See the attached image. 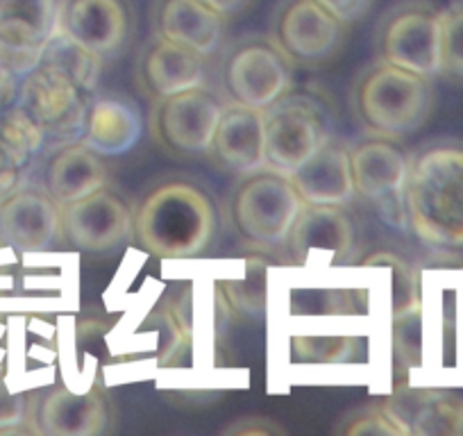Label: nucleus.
I'll return each mask as SVG.
<instances>
[{
	"label": "nucleus",
	"mask_w": 463,
	"mask_h": 436,
	"mask_svg": "<svg viewBox=\"0 0 463 436\" xmlns=\"http://www.w3.org/2000/svg\"><path fill=\"white\" fill-rule=\"evenodd\" d=\"M407 223L434 248H463V144L436 141L409 159Z\"/></svg>",
	"instance_id": "obj_1"
},
{
	"label": "nucleus",
	"mask_w": 463,
	"mask_h": 436,
	"mask_svg": "<svg viewBox=\"0 0 463 436\" xmlns=\"http://www.w3.org/2000/svg\"><path fill=\"white\" fill-rule=\"evenodd\" d=\"M218 216L212 198L189 182H166L146 195L135 216L139 246L159 260H191L212 246Z\"/></svg>",
	"instance_id": "obj_2"
},
{
	"label": "nucleus",
	"mask_w": 463,
	"mask_h": 436,
	"mask_svg": "<svg viewBox=\"0 0 463 436\" xmlns=\"http://www.w3.org/2000/svg\"><path fill=\"white\" fill-rule=\"evenodd\" d=\"M434 98L431 78L377 60L357 75L350 105L371 135L400 139L425 126Z\"/></svg>",
	"instance_id": "obj_3"
},
{
	"label": "nucleus",
	"mask_w": 463,
	"mask_h": 436,
	"mask_svg": "<svg viewBox=\"0 0 463 436\" xmlns=\"http://www.w3.org/2000/svg\"><path fill=\"white\" fill-rule=\"evenodd\" d=\"M305 200L291 177L264 166L243 175L227 200V221L241 242L275 248L288 242Z\"/></svg>",
	"instance_id": "obj_4"
},
{
	"label": "nucleus",
	"mask_w": 463,
	"mask_h": 436,
	"mask_svg": "<svg viewBox=\"0 0 463 436\" xmlns=\"http://www.w3.org/2000/svg\"><path fill=\"white\" fill-rule=\"evenodd\" d=\"M218 82L225 102L264 112L288 93L293 64L273 39L252 34L227 48Z\"/></svg>",
	"instance_id": "obj_5"
},
{
	"label": "nucleus",
	"mask_w": 463,
	"mask_h": 436,
	"mask_svg": "<svg viewBox=\"0 0 463 436\" xmlns=\"http://www.w3.org/2000/svg\"><path fill=\"white\" fill-rule=\"evenodd\" d=\"M440 24L443 10L434 3L402 0L377 24V60L434 78L440 71Z\"/></svg>",
	"instance_id": "obj_6"
},
{
	"label": "nucleus",
	"mask_w": 463,
	"mask_h": 436,
	"mask_svg": "<svg viewBox=\"0 0 463 436\" xmlns=\"http://www.w3.org/2000/svg\"><path fill=\"white\" fill-rule=\"evenodd\" d=\"M225 105V98L204 84L155 100L150 135L155 144L173 157L209 153Z\"/></svg>",
	"instance_id": "obj_7"
},
{
	"label": "nucleus",
	"mask_w": 463,
	"mask_h": 436,
	"mask_svg": "<svg viewBox=\"0 0 463 436\" xmlns=\"http://www.w3.org/2000/svg\"><path fill=\"white\" fill-rule=\"evenodd\" d=\"M89 91L71 71L43 52L42 62L21 78L16 105L48 137H71L82 130Z\"/></svg>",
	"instance_id": "obj_8"
},
{
	"label": "nucleus",
	"mask_w": 463,
	"mask_h": 436,
	"mask_svg": "<svg viewBox=\"0 0 463 436\" xmlns=\"http://www.w3.org/2000/svg\"><path fill=\"white\" fill-rule=\"evenodd\" d=\"M345 28L318 0H279L270 21V39L291 64L316 66L341 51Z\"/></svg>",
	"instance_id": "obj_9"
},
{
	"label": "nucleus",
	"mask_w": 463,
	"mask_h": 436,
	"mask_svg": "<svg viewBox=\"0 0 463 436\" xmlns=\"http://www.w3.org/2000/svg\"><path fill=\"white\" fill-rule=\"evenodd\" d=\"M354 191L375 204L382 216L393 225H407L404 186L409 175V157L386 137L362 141L350 150Z\"/></svg>",
	"instance_id": "obj_10"
},
{
	"label": "nucleus",
	"mask_w": 463,
	"mask_h": 436,
	"mask_svg": "<svg viewBox=\"0 0 463 436\" xmlns=\"http://www.w3.org/2000/svg\"><path fill=\"white\" fill-rule=\"evenodd\" d=\"M60 0H0V71L25 78L57 33Z\"/></svg>",
	"instance_id": "obj_11"
},
{
	"label": "nucleus",
	"mask_w": 463,
	"mask_h": 436,
	"mask_svg": "<svg viewBox=\"0 0 463 436\" xmlns=\"http://www.w3.org/2000/svg\"><path fill=\"white\" fill-rule=\"evenodd\" d=\"M130 0H60L57 30L87 48L98 60H109L135 37Z\"/></svg>",
	"instance_id": "obj_12"
},
{
	"label": "nucleus",
	"mask_w": 463,
	"mask_h": 436,
	"mask_svg": "<svg viewBox=\"0 0 463 436\" xmlns=\"http://www.w3.org/2000/svg\"><path fill=\"white\" fill-rule=\"evenodd\" d=\"M266 166L293 175L327 141L316 107L302 98H287L264 109Z\"/></svg>",
	"instance_id": "obj_13"
},
{
	"label": "nucleus",
	"mask_w": 463,
	"mask_h": 436,
	"mask_svg": "<svg viewBox=\"0 0 463 436\" xmlns=\"http://www.w3.org/2000/svg\"><path fill=\"white\" fill-rule=\"evenodd\" d=\"M61 232L84 252H109L135 232V216L121 195L98 189L61 207Z\"/></svg>",
	"instance_id": "obj_14"
},
{
	"label": "nucleus",
	"mask_w": 463,
	"mask_h": 436,
	"mask_svg": "<svg viewBox=\"0 0 463 436\" xmlns=\"http://www.w3.org/2000/svg\"><path fill=\"white\" fill-rule=\"evenodd\" d=\"M61 232V207L42 186H19L0 200V242L21 252H42Z\"/></svg>",
	"instance_id": "obj_15"
},
{
	"label": "nucleus",
	"mask_w": 463,
	"mask_h": 436,
	"mask_svg": "<svg viewBox=\"0 0 463 436\" xmlns=\"http://www.w3.org/2000/svg\"><path fill=\"white\" fill-rule=\"evenodd\" d=\"M150 24L153 34L207 60L225 42L230 19L203 0H155Z\"/></svg>",
	"instance_id": "obj_16"
},
{
	"label": "nucleus",
	"mask_w": 463,
	"mask_h": 436,
	"mask_svg": "<svg viewBox=\"0 0 463 436\" xmlns=\"http://www.w3.org/2000/svg\"><path fill=\"white\" fill-rule=\"evenodd\" d=\"M34 431L43 436H96L109 430L111 407L100 389L75 393L66 386L42 395L33 407Z\"/></svg>",
	"instance_id": "obj_17"
},
{
	"label": "nucleus",
	"mask_w": 463,
	"mask_h": 436,
	"mask_svg": "<svg viewBox=\"0 0 463 436\" xmlns=\"http://www.w3.org/2000/svg\"><path fill=\"white\" fill-rule=\"evenodd\" d=\"M400 436L463 434V400L440 389H400L382 403Z\"/></svg>",
	"instance_id": "obj_18"
},
{
	"label": "nucleus",
	"mask_w": 463,
	"mask_h": 436,
	"mask_svg": "<svg viewBox=\"0 0 463 436\" xmlns=\"http://www.w3.org/2000/svg\"><path fill=\"white\" fill-rule=\"evenodd\" d=\"M204 62V57L153 34L137 60V82L150 100H162L203 87L207 80Z\"/></svg>",
	"instance_id": "obj_19"
},
{
	"label": "nucleus",
	"mask_w": 463,
	"mask_h": 436,
	"mask_svg": "<svg viewBox=\"0 0 463 436\" xmlns=\"http://www.w3.org/2000/svg\"><path fill=\"white\" fill-rule=\"evenodd\" d=\"M212 157L222 168L239 175L260 171L266 166V126L264 112L252 107L230 105L222 109L213 135Z\"/></svg>",
	"instance_id": "obj_20"
},
{
	"label": "nucleus",
	"mask_w": 463,
	"mask_h": 436,
	"mask_svg": "<svg viewBox=\"0 0 463 436\" xmlns=\"http://www.w3.org/2000/svg\"><path fill=\"white\" fill-rule=\"evenodd\" d=\"M354 228L338 204H302L288 234V246L300 264L314 257L329 261L345 260L353 251Z\"/></svg>",
	"instance_id": "obj_21"
},
{
	"label": "nucleus",
	"mask_w": 463,
	"mask_h": 436,
	"mask_svg": "<svg viewBox=\"0 0 463 436\" xmlns=\"http://www.w3.org/2000/svg\"><path fill=\"white\" fill-rule=\"evenodd\" d=\"M141 137V117L135 102L126 96L96 98L89 102L82 126V141L102 157L130 153Z\"/></svg>",
	"instance_id": "obj_22"
},
{
	"label": "nucleus",
	"mask_w": 463,
	"mask_h": 436,
	"mask_svg": "<svg viewBox=\"0 0 463 436\" xmlns=\"http://www.w3.org/2000/svg\"><path fill=\"white\" fill-rule=\"evenodd\" d=\"M107 182L109 171L105 166V157L89 148L84 141H69L48 159L43 189L57 200L60 207H66L93 191L105 189Z\"/></svg>",
	"instance_id": "obj_23"
},
{
	"label": "nucleus",
	"mask_w": 463,
	"mask_h": 436,
	"mask_svg": "<svg viewBox=\"0 0 463 436\" xmlns=\"http://www.w3.org/2000/svg\"><path fill=\"white\" fill-rule=\"evenodd\" d=\"M291 177L293 186L307 204H345L354 198V180L350 168V150L334 141H325L318 153L302 164Z\"/></svg>",
	"instance_id": "obj_24"
},
{
	"label": "nucleus",
	"mask_w": 463,
	"mask_h": 436,
	"mask_svg": "<svg viewBox=\"0 0 463 436\" xmlns=\"http://www.w3.org/2000/svg\"><path fill=\"white\" fill-rule=\"evenodd\" d=\"M46 141L42 128L12 102L0 114V200L19 189L30 159Z\"/></svg>",
	"instance_id": "obj_25"
},
{
	"label": "nucleus",
	"mask_w": 463,
	"mask_h": 436,
	"mask_svg": "<svg viewBox=\"0 0 463 436\" xmlns=\"http://www.w3.org/2000/svg\"><path fill=\"white\" fill-rule=\"evenodd\" d=\"M364 266H386L391 269V314L393 318L416 314L420 311V289H418V275L402 257L393 252H375L368 260H364Z\"/></svg>",
	"instance_id": "obj_26"
},
{
	"label": "nucleus",
	"mask_w": 463,
	"mask_h": 436,
	"mask_svg": "<svg viewBox=\"0 0 463 436\" xmlns=\"http://www.w3.org/2000/svg\"><path fill=\"white\" fill-rule=\"evenodd\" d=\"M357 346L354 336H293L291 357L307 366H336L350 362Z\"/></svg>",
	"instance_id": "obj_27"
},
{
	"label": "nucleus",
	"mask_w": 463,
	"mask_h": 436,
	"mask_svg": "<svg viewBox=\"0 0 463 436\" xmlns=\"http://www.w3.org/2000/svg\"><path fill=\"white\" fill-rule=\"evenodd\" d=\"M439 75L463 84V0H457L452 7L443 10Z\"/></svg>",
	"instance_id": "obj_28"
},
{
	"label": "nucleus",
	"mask_w": 463,
	"mask_h": 436,
	"mask_svg": "<svg viewBox=\"0 0 463 436\" xmlns=\"http://www.w3.org/2000/svg\"><path fill=\"white\" fill-rule=\"evenodd\" d=\"M230 291L227 293V307L234 314H260L264 309V298H266V282H264V270H252L248 269V275L241 282H230L227 284Z\"/></svg>",
	"instance_id": "obj_29"
},
{
	"label": "nucleus",
	"mask_w": 463,
	"mask_h": 436,
	"mask_svg": "<svg viewBox=\"0 0 463 436\" xmlns=\"http://www.w3.org/2000/svg\"><path fill=\"white\" fill-rule=\"evenodd\" d=\"M338 430L347 436L357 434H395L400 436L398 427L391 422V418L386 416V412L382 409V404L377 407H366L354 412V416H347L343 425H338Z\"/></svg>",
	"instance_id": "obj_30"
},
{
	"label": "nucleus",
	"mask_w": 463,
	"mask_h": 436,
	"mask_svg": "<svg viewBox=\"0 0 463 436\" xmlns=\"http://www.w3.org/2000/svg\"><path fill=\"white\" fill-rule=\"evenodd\" d=\"M25 413H28V407H25L24 395H12L0 386V434L14 431L16 425L25 421Z\"/></svg>",
	"instance_id": "obj_31"
},
{
	"label": "nucleus",
	"mask_w": 463,
	"mask_h": 436,
	"mask_svg": "<svg viewBox=\"0 0 463 436\" xmlns=\"http://www.w3.org/2000/svg\"><path fill=\"white\" fill-rule=\"evenodd\" d=\"M327 12H332L341 24L353 25L368 14L375 0H318Z\"/></svg>",
	"instance_id": "obj_32"
},
{
	"label": "nucleus",
	"mask_w": 463,
	"mask_h": 436,
	"mask_svg": "<svg viewBox=\"0 0 463 436\" xmlns=\"http://www.w3.org/2000/svg\"><path fill=\"white\" fill-rule=\"evenodd\" d=\"M203 3L212 7V10L221 12V14L227 16V19H232V16L246 12L255 0H203Z\"/></svg>",
	"instance_id": "obj_33"
}]
</instances>
